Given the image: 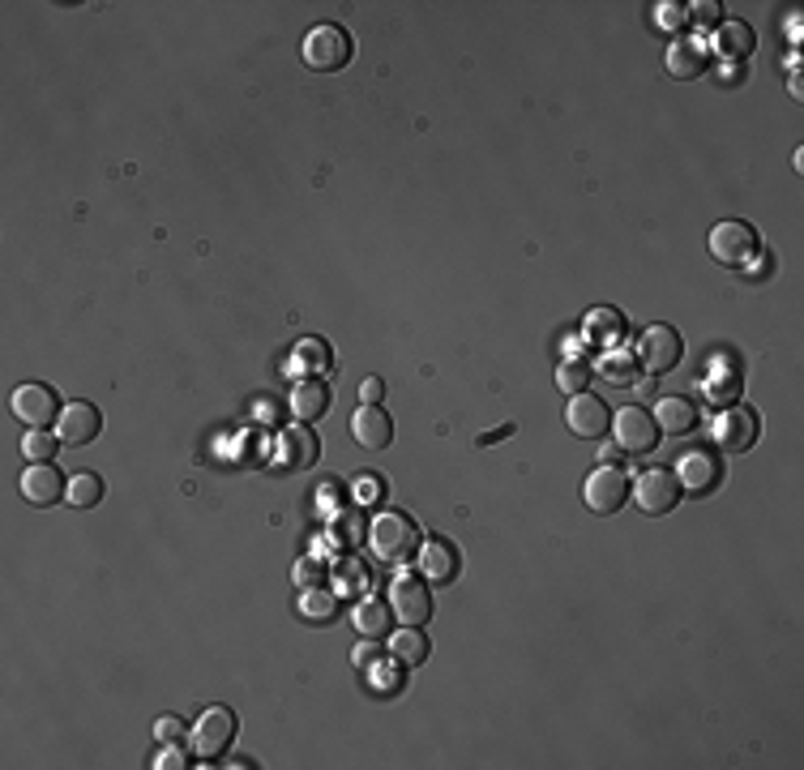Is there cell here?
Wrapping results in <instances>:
<instances>
[{
    "label": "cell",
    "instance_id": "7c38bea8",
    "mask_svg": "<svg viewBox=\"0 0 804 770\" xmlns=\"http://www.w3.org/2000/svg\"><path fill=\"white\" fill-rule=\"evenodd\" d=\"M415 565H419V574H424V583H437V587H446V583H454L462 574V557L459 548L450 543V539H424L419 543V552H415Z\"/></svg>",
    "mask_w": 804,
    "mask_h": 770
},
{
    "label": "cell",
    "instance_id": "2e32d148",
    "mask_svg": "<svg viewBox=\"0 0 804 770\" xmlns=\"http://www.w3.org/2000/svg\"><path fill=\"white\" fill-rule=\"evenodd\" d=\"M710 44L706 39H697V35H690V39H672L668 44V57H663V64H668V73L677 77V82H693V77H702L706 69H710Z\"/></svg>",
    "mask_w": 804,
    "mask_h": 770
},
{
    "label": "cell",
    "instance_id": "d590c367",
    "mask_svg": "<svg viewBox=\"0 0 804 770\" xmlns=\"http://www.w3.org/2000/svg\"><path fill=\"white\" fill-rule=\"evenodd\" d=\"M150 767L155 770H180V767H188V762H184V754H180V749H159Z\"/></svg>",
    "mask_w": 804,
    "mask_h": 770
},
{
    "label": "cell",
    "instance_id": "7402d4cb",
    "mask_svg": "<svg viewBox=\"0 0 804 770\" xmlns=\"http://www.w3.org/2000/svg\"><path fill=\"white\" fill-rule=\"evenodd\" d=\"M295 612H300V621H308V625H330V621L339 616V595L326 591V587H304L300 599H295Z\"/></svg>",
    "mask_w": 804,
    "mask_h": 770
},
{
    "label": "cell",
    "instance_id": "8992f818",
    "mask_svg": "<svg viewBox=\"0 0 804 770\" xmlns=\"http://www.w3.org/2000/svg\"><path fill=\"white\" fill-rule=\"evenodd\" d=\"M633 501H637V510L646 514V518H663V514H672L677 510V501H681V484H677V475L663 472V467H655V472H642L637 479L630 484Z\"/></svg>",
    "mask_w": 804,
    "mask_h": 770
},
{
    "label": "cell",
    "instance_id": "8d00e7d4",
    "mask_svg": "<svg viewBox=\"0 0 804 770\" xmlns=\"http://www.w3.org/2000/svg\"><path fill=\"white\" fill-rule=\"evenodd\" d=\"M321 578V561H304V565H295V587H313Z\"/></svg>",
    "mask_w": 804,
    "mask_h": 770
},
{
    "label": "cell",
    "instance_id": "1f68e13d",
    "mask_svg": "<svg viewBox=\"0 0 804 770\" xmlns=\"http://www.w3.org/2000/svg\"><path fill=\"white\" fill-rule=\"evenodd\" d=\"M685 13H690V22H697V26H715V22H719V4H715V0L685 4Z\"/></svg>",
    "mask_w": 804,
    "mask_h": 770
},
{
    "label": "cell",
    "instance_id": "4316f807",
    "mask_svg": "<svg viewBox=\"0 0 804 770\" xmlns=\"http://www.w3.org/2000/svg\"><path fill=\"white\" fill-rule=\"evenodd\" d=\"M753 48H757V35H753V26H745V22H728V26L719 30V52H723V57L745 60Z\"/></svg>",
    "mask_w": 804,
    "mask_h": 770
},
{
    "label": "cell",
    "instance_id": "7a4b0ae2",
    "mask_svg": "<svg viewBox=\"0 0 804 770\" xmlns=\"http://www.w3.org/2000/svg\"><path fill=\"white\" fill-rule=\"evenodd\" d=\"M706 248H710V257H715L719 266H728V270H745L748 261L762 253V240H757V228H748V223H741V219H723V223H715V228H710Z\"/></svg>",
    "mask_w": 804,
    "mask_h": 770
},
{
    "label": "cell",
    "instance_id": "e0dca14e",
    "mask_svg": "<svg viewBox=\"0 0 804 770\" xmlns=\"http://www.w3.org/2000/svg\"><path fill=\"white\" fill-rule=\"evenodd\" d=\"M351 441H355L360 450H368V454L390 450V441H394V419L381 412V407H364V403H360V412L351 415Z\"/></svg>",
    "mask_w": 804,
    "mask_h": 770
},
{
    "label": "cell",
    "instance_id": "52a82bcc",
    "mask_svg": "<svg viewBox=\"0 0 804 770\" xmlns=\"http://www.w3.org/2000/svg\"><path fill=\"white\" fill-rule=\"evenodd\" d=\"M681 356H685V343H681V334H677L672 326H646L642 339H637V352H633L637 368H646L650 377L677 368Z\"/></svg>",
    "mask_w": 804,
    "mask_h": 770
},
{
    "label": "cell",
    "instance_id": "74e56055",
    "mask_svg": "<svg viewBox=\"0 0 804 770\" xmlns=\"http://www.w3.org/2000/svg\"><path fill=\"white\" fill-rule=\"evenodd\" d=\"M180 728H184L180 719H172V714H163V719L155 723V736H159V741H175V736H180Z\"/></svg>",
    "mask_w": 804,
    "mask_h": 770
},
{
    "label": "cell",
    "instance_id": "3957f363",
    "mask_svg": "<svg viewBox=\"0 0 804 770\" xmlns=\"http://www.w3.org/2000/svg\"><path fill=\"white\" fill-rule=\"evenodd\" d=\"M351 52H355L351 35H346L343 26H334V22L313 26V30L304 35V44H300V57H304V64H308L313 73H339V69H346Z\"/></svg>",
    "mask_w": 804,
    "mask_h": 770
},
{
    "label": "cell",
    "instance_id": "9a60e30c",
    "mask_svg": "<svg viewBox=\"0 0 804 770\" xmlns=\"http://www.w3.org/2000/svg\"><path fill=\"white\" fill-rule=\"evenodd\" d=\"M677 484H681L685 492H715V488L723 484V463H719V454H710V450H690V454H681V463H677Z\"/></svg>",
    "mask_w": 804,
    "mask_h": 770
},
{
    "label": "cell",
    "instance_id": "5b68a950",
    "mask_svg": "<svg viewBox=\"0 0 804 770\" xmlns=\"http://www.w3.org/2000/svg\"><path fill=\"white\" fill-rule=\"evenodd\" d=\"M757 437H762V419L753 407H728L710 419V441L723 454H745L757 445Z\"/></svg>",
    "mask_w": 804,
    "mask_h": 770
},
{
    "label": "cell",
    "instance_id": "ffe728a7",
    "mask_svg": "<svg viewBox=\"0 0 804 770\" xmlns=\"http://www.w3.org/2000/svg\"><path fill=\"white\" fill-rule=\"evenodd\" d=\"M288 407H291V415H295L300 424H313V419H321V415L330 412V386H326V381H317V377H300V381L291 386Z\"/></svg>",
    "mask_w": 804,
    "mask_h": 770
},
{
    "label": "cell",
    "instance_id": "4dcf8cb0",
    "mask_svg": "<svg viewBox=\"0 0 804 770\" xmlns=\"http://www.w3.org/2000/svg\"><path fill=\"white\" fill-rule=\"evenodd\" d=\"M557 386H561L565 394H582V390L590 386V368H586L582 359H565V364L557 368Z\"/></svg>",
    "mask_w": 804,
    "mask_h": 770
},
{
    "label": "cell",
    "instance_id": "ac0fdd59",
    "mask_svg": "<svg viewBox=\"0 0 804 770\" xmlns=\"http://www.w3.org/2000/svg\"><path fill=\"white\" fill-rule=\"evenodd\" d=\"M279 454H283V467H291V472H313L321 459V441H317L313 424H291L279 437Z\"/></svg>",
    "mask_w": 804,
    "mask_h": 770
},
{
    "label": "cell",
    "instance_id": "f1b7e54d",
    "mask_svg": "<svg viewBox=\"0 0 804 770\" xmlns=\"http://www.w3.org/2000/svg\"><path fill=\"white\" fill-rule=\"evenodd\" d=\"M291 364L304 368V372H321V368L330 364V352H326L321 339H300V343L291 347Z\"/></svg>",
    "mask_w": 804,
    "mask_h": 770
},
{
    "label": "cell",
    "instance_id": "8fae6325",
    "mask_svg": "<svg viewBox=\"0 0 804 770\" xmlns=\"http://www.w3.org/2000/svg\"><path fill=\"white\" fill-rule=\"evenodd\" d=\"M386 603H390L399 625H428L433 621V591L424 587V578H406V574L394 578Z\"/></svg>",
    "mask_w": 804,
    "mask_h": 770
},
{
    "label": "cell",
    "instance_id": "ab89813d",
    "mask_svg": "<svg viewBox=\"0 0 804 770\" xmlns=\"http://www.w3.org/2000/svg\"><path fill=\"white\" fill-rule=\"evenodd\" d=\"M373 659H377L373 647H360V651H355V663H360V668H373Z\"/></svg>",
    "mask_w": 804,
    "mask_h": 770
},
{
    "label": "cell",
    "instance_id": "4fadbf2b",
    "mask_svg": "<svg viewBox=\"0 0 804 770\" xmlns=\"http://www.w3.org/2000/svg\"><path fill=\"white\" fill-rule=\"evenodd\" d=\"M565 424H570V432H574L577 441H599V437L608 432L612 415H608V403H604V399H595V394L582 390V394H570Z\"/></svg>",
    "mask_w": 804,
    "mask_h": 770
},
{
    "label": "cell",
    "instance_id": "603a6c76",
    "mask_svg": "<svg viewBox=\"0 0 804 770\" xmlns=\"http://www.w3.org/2000/svg\"><path fill=\"white\" fill-rule=\"evenodd\" d=\"M390 659L399 668H419L428 659V634L419 625H402L399 634H390Z\"/></svg>",
    "mask_w": 804,
    "mask_h": 770
},
{
    "label": "cell",
    "instance_id": "83f0119b",
    "mask_svg": "<svg viewBox=\"0 0 804 770\" xmlns=\"http://www.w3.org/2000/svg\"><path fill=\"white\" fill-rule=\"evenodd\" d=\"M64 497H69V505H77V510H90V505H99V501H103V479H99V475H90V472L73 475Z\"/></svg>",
    "mask_w": 804,
    "mask_h": 770
},
{
    "label": "cell",
    "instance_id": "f35d334b",
    "mask_svg": "<svg viewBox=\"0 0 804 770\" xmlns=\"http://www.w3.org/2000/svg\"><path fill=\"white\" fill-rule=\"evenodd\" d=\"M510 432H514V424H505V428H497V432H484L479 441H484V445H492V441H501V437H510Z\"/></svg>",
    "mask_w": 804,
    "mask_h": 770
},
{
    "label": "cell",
    "instance_id": "836d02e7",
    "mask_svg": "<svg viewBox=\"0 0 804 770\" xmlns=\"http://www.w3.org/2000/svg\"><path fill=\"white\" fill-rule=\"evenodd\" d=\"M351 488H355V501H377L381 497V475H360Z\"/></svg>",
    "mask_w": 804,
    "mask_h": 770
},
{
    "label": "cell",
    "instance_id": "9c48e42d",
    "mask_svg": "<svg viewBox=\"0 0 804 770\" xmlns=\"http://www.w3.org/2000/svg\"><path fill=\"white\" fill-rule=\"evenodd\" d=\"M9 412H13V419H22L26 428H48V424H57L64 407H60V394L52 390V386H44V381H26V386H17V390H13Z\"/></svg>",
    "mask_w": 804,
    "mask_h": 770
},
{
    "label": "cell",
    "instance_id": "d6986e66",
    "mask_svg": "<svg viewBox=\"0 0 804 770\" xmlns=\"http://www.w3.org/2000/svg\"><path fill=\"white\" fill-rule=\"evenodd\" d=\"M22 497L31 501V505H39V510H48V505H57L60 492H69V484L60 479V472L52 463H31L26 472H22Z\"/></svg>",
    "mask_w": 804,
    "mask_h": 770
},
{
    "label": "cell",
    "instance_id": "f546056e",
    "mask_svg": "<svg viewBox=\"0 0 804 770\" xmlns=\"http://www.w3.org/2000/svg\"><path fill=\"white\" fill-rule=\"evenodd\" d=\"M22 454H26L31 463H48V459L57 454V437H48L44 428H26V437H22Z\"/></svg>",
    "mask_w": 804,
    "mask_h": 770
},
{
    "label": "cell",
    "instance_id": "277c9868",
    "mask_svg": "<svg viewBox=\"0 0 804 770\" xmlns=\"http://www.w3.org/2000/svg\"><path fill=\"white\" fill-rule=\"evenodd\" d=\"M235 732H240L235 714H231L228 707H210V711L193 723V732H188V754H193L197 762H215V758H223L231 749Z\"/></svg>",
    "mask_w": 804,
    "mask_h": 770
},
{
    "label": "cell",
    "instance_id": "d4e9b609",
    "mask_svg": "<svg viewBox=\"0 0 804 770\" xmlns=\"http://www.w3.org/2000/svg\"><path fill=\"white\" fill-rule=\"evenodd\" d=\"M621 334H625V321H621V313H617V308H595V313H586V339H590V343H599L604 352H608Z\"/></svg>",
    "mask_w": 804,
    "mask_h": 770
},
{
    "label": "cell",
    "instance_id": "cb8c5ba5",
    "mask_svg": "<svg viewBox=\"0 0 804 770\" xmlns=\"http://www.w3.org/2000/svg\"><path fill=\"white\" fill-rule=\"evenodd\" d=\"M390 603H381V599H360L355 603V612H351V621H355V630L368 638V643H377V638H390Z\"/></svg>",
    "mask_w": 804,
    "mask_h": 770
},
{
    "label": "cell",
    "instance_id": "30bf717a",
    "mask_svg": "<svg viewBox=\"0 0 804 770\" xmlns=\"http://www.w3.org/2000/svg\"><path fill=\"white\" fill-rule=\"evenodd\" d=\"M612 437H617V450L621 454H655L659 424H655V415L642 412V407H621V412L612 415Z\"/></svg>",
    "mask_w": 804,
    "mask_h": 770
},
{
    "label": "cell",
    "instance_id": "e575fe53",
    "mask_svg": "<svg viewBox=\"0 0 804 770\" xmlns=\"http://www.w3.org/2000/svg\"><path fill=\"white\" fill-rule=\"evenodd\" d=\"M381 394H386L381 377H364V381H360V403H364V407H377V403H381Z\"/></svg>",
    "mask_w": 804,
    "mask_h": 770
},
{
    "label": "cell",
    "instance_id": "484cf974",
    "mask_svg": "<svg viewBox=\"0 0 804 770\" xmlns=\"http://www.w3.org/2000/svg\"><path fill=\"white\" fill-rule=\"evenodd\" d=\"M599 377L608 381V386H617V390H630L633 377H637V359H633V352H604V359H599Z\"/></svg>",
    "mask_w": 804,
    "mask_h": 770
},
{
    "label": "cell",
    "instance_id": "5bb4252c",
    "mask_svg": "<svg viewBox=\"0 0 804 770\" xmlns=\"http://www.w3.org/2000/svg\"><path fill=\"white\" fill-rule=\"evenodd\" d=\"M99 432H103V415H99L95 403H64V412H60V419H57L60 445L82 450V445H90Z\"/></svg>",
    "mask_w": 804,
    "mask_h": 770
},
{
    "label": "cell",
    "instance_id": "6da1fadb",
    "mask_svg": "<svg viewBox=\"0 0 804 770\" xmlns=\"http://www.w3.org/2000/svg\"><path fill=\"white\" fill-rule=\"evenodd\" d=\"M368 548H373V557L386 561V565L415 561V552H419V527H415L406 514H399V510H386V514H377L373 527H368Z\"/></svg>",
    "mask_w": 804,
    "mask_h": 770
},
{
    "label": "cell",
    "instance_id": "44dd1931",
    "mask_svg": "<svg viewBox=\"0 0 804 770\" xmlns=\"http://www.w3.org/2000/svg\"><path fill=\"white\" fill-rule=\"evenodd\" d=\"M650 415H655L659 432H668V437H685V432L697 428V407H693V399H659Z\"/></svg>",
    "mask_w": 804,
    "mask_h": 770
},
{
    "label": "cell",
    "instance_id": "d6a6232c",
    "mask_svg": "<svg viewBox=\"0 0 804 770\" xmlns=\"http://www.w3.org/2000/svg\"><path fill=\"white\" fill-rule=\"evenodd\" d=\"M685 22H690L685 4H672V0H663V4H659V26H668V30H672V26H685Z\"/></svg>",
    "mask_w": 804,
    "mask_h": 770
},
{
    "label": "cell",
    "instance_id": "ba28073f",
    "mask_svg": "<svg viewBox=\"0 0 804 770\" xmlns=\"http://www.w3.org/2000/svg\"><path fill=\"white\" fill-rule=\"evenodd\" d=\"M582 501H586V510L590 514H599V518H608V514H617L625 501H630V475L621 472V467H599V472L586 475V484H582Z\"/></svg>",
    "mask_w": 804,
    "mask_h": 770
}]
</instances>
